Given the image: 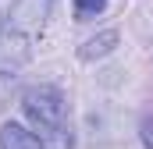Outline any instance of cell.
<instances>
[{
  "label": "cell",
  "mask_w": 153,
  "mask_h": 149,
  "mask_svg": "<svg viewBox=\"0 0 153 149\" xmlns=\"http://www.w3.org/2000/svg\"><path fill=\"white\" fill-rule=\"evenodd\" d=\"M0 149H46V146H43V139L36 131H29L25 124L4 121L0 124Z\"/></svg>",
  "instance_id": "cell-4"
},
{
  "label": "cell",
  "mask_w": 153,
  "mask_h": 149,
  "mask_svg": "<svg viewBox=\"0 0 153 149\" xmlns=\"http://www.w3.org/2000/svg\"><path fill=\"white\" fill-rule=\"evenodd\" d=\"M29 43L32 39L22 36V32H0V68H18V64H25L29 60Z\"/></svg>",
  "instance_id": "cell-3"
},
{
  "label": "cell",
  "mask_w": 153,
  "mask_h": 149,
  "mask_svg": "<svg viewBox=\"0 0 153 149\" xmlns=\"http://www.w3.org/2000/svg\"><path fill=\"white\" fill-rule=\"evenodd\" d=\"M114 46H117V32L107 29V32H96L93 39H85L82 50H78V57H82V60H100V57L114 53Z\"/></svg>",
  "instance_id": "cell-5"
},
{
  "label": "cell",
  "mask_w": 153,
  "mask_h": 149,
  "mask_svg": "<svg viewBox=\"0 0 153 149\" xmlns=\"http://www.w3.org/2000/svg\"><path fill=\"white\" fill-rule=\"evenodd\" d=\"M18 89V74L11 71V68H0V107L11 100V92Z\"/></svg>",
  "instance_id": "cell-7"
},
{
  "label": "cell",
  "mask_w": 153,
  "mask_h": 149,
  "mask_svg": "<svg viewBox=\"0 0 153 149\" xmlns=\"http://www.w3.org/2000/svg\"><path fill=\"white\" fill-rule=\"evenodd\" d=\"M22 110L32 121V128L46 139H61L68 124V100L57 85H29L22 92Z\"/></svg>",
  "instance_id": "cell-1"
},
{
  "label": "cell",
  "mask_w": 153,
  "mask_h": 149,
  "mask_svg": "<svg viewBox=\"0 0 153 149\" xmlns=\"http://www.w3.org/2000/svg\"><path fill=\"white\" fill-rule=\"evenodd\" d=\"M71 7H75V18H78V21H93L96 14L107 11V0H71Z\"/></svg>",
  "instance_id": "cell-6"
},
{
  "label": "cell",
  "mask_w": 153,
  "mask_h": 149,
  "mask_svg": "<svg viewBox=\"0 0 153 149\" xmlns=\"http://www.w3.org/2000/svg\"><path fill=\"white\" fill-rule=\"evenodd\" d=\"M53 14V0H11V11H7V29L11 32H22V36H39L43 25L50 21Z\"/></svg>",
  "instance_id": "cell-2"
},
{
  "label": "cell",
  "mask_w": 153,
  "mask_h": 149,
  "mask_svg": "<svg viewBox=\"0 0 153 149\" xmlns=\"http://www.w3.org/2000/svg\"><path fill=\"white\" fill-rule=\"evenodd\" d=\"M0 32H4V18H0Z\"/></svg>",
  "instance_id": "cell-8"
}]
</instances>
